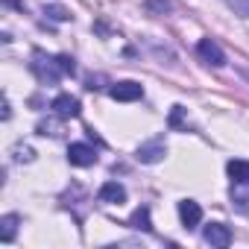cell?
I'll use <instances>...</instances> for the list:
<instances>
[{"label":"cell","instance_id":"14","mask_svg":"<svg viewBox=\"0 0 249 249\" xmlns=\"http://www.w3.org/2000/svg\"><path fill=\"white\" fill-rule=\"evenodd\" d=\"M44 15H47L50 21H59V24H65V21H71V18H73L62 3H44Z\"/></svg>","mask_w":249,"mask_h":249},{"label":"cell","instance_id":"7","mask_svg":"<svg viewBox=\"0 0 249 249\" xmlns=\"http://www.w3.org/2000/svg\"><path fill=\"white\" fill-rule=\"evenodd\" d=\"M179 217H182V226H185V229H196V226L202 223V208H199V202L182 199V202H179Z\"/></svg>","mask_w":249,"mask_h":249},{"label":"cell","instance_id":"19","mask_svg":"<svg viewBox=\"0 0 249 249\" xmlns=\"http://www.w3.org/2000/svg\"><path fill=\"white\" fill-rule=\"evenodd\" d=\"M56 62H59V68H62V73H73V71H76V65H73V59H71V56H65V53H62V56H56Z\"/></svg>","mask_w":249,"mask_h":249},{"label":"cell","instance_id":"10","mask_svg":"<svg viewBox=\"0 0 249 249\" xmlns=\"http://www.w3.org/2000/svg\"><path fill=\"white\" fill-rule=\"evenodd\" d=\"M18 223H21L18 214H3V217H0V240L9 243L15 237V231H18Z\"/></svg>","mask_w":249,"mask_h":249},{"label":"cell","instance_id":"20","mask_svg":"<svg viewBox=\"0 0 249 249\" xmlns=\"http://www.w3.org/2000/svg\"><path fill=\"white\" fill-rule=\"evenodd\" d=\"M182 114H185V108L182 106H173V111H170V126L173 129H182Z\"/></svg>","mask_w":249,"mask_h":249},{"label":"cell","instance_id":"17","mask_svg":"<svg viewBox=\"0 0 249 249\" xmlns=\"http://www.w3.org/2000/svg\"><path fill=\"white\" fill-rule=\"evenodd\" d=\"M38 135H59V120L47 117V120H38V126H36Z\"/></svg>","mask_w":249,"mask_h":249},{"label":"cell","instance_id":"1","mask_svg":"<svg viewBox=\"0 0 249 249\" xmlns=\"http://www.w3.org/2000/svg\"><path fill=\"white\" fill-rule=\"evenodd\" d=\"M36 62H33V73L41 79V82H59L65 73H62V68H59V62H56V56H44L41 50H36V56H33Z\"/></svg>","mask_w":249,"mask_h":249},{"label":"cell","instance_id":"16","mask_svg":"<svg viewBox=\"0 0 249 249\" xmlns=\"http://www.w3.org/2000/svg\"><path fill=\"white\" fill-rule=\"evenodd\" d=\"M223 3H226L237 18H246V21H249V0H223Z\"/></svg>","mask_w":249,"mask_h":249},{"label":"cell","instance_id":"18","mask_svg":"<svg viewBox=\"0 0 249 249\" xmlns=\"http://www.w3.org/2000/svg\"><path fill=\"white\" fill-rule=\"evenodd\" d=\"M15 159L18 161H36V150L27 144H15Z\"/></svg>","mask_w":249,"mask_h":249},{"label":"cell","instance_id":"9","mask_svg":"<svg viewBox=\"0 0 249 249\" xmlns=\"http://www.w3.org/2000/svg\"><path fill=\"white\" fill-rule=\"evenodd\" d=\"M100 202H108V205H120V202H126V188H123L120 182H106L100 188Z\"/></svg>","mask_w":249,"mask_h":249},{"label":"cell","instance_id":"3","mask_svg":"<svg viewBox=\"0 0 249 249\" xmlns=\"http://www.w3.org/2000/svg\"><path fill=\"white\" fill-rule=\"evenodd\" d=\"M164 156H167L164 138H153V141H147V144H141V147L135 150V159H138L141 164H159Z\"/></svg>","mask_w":249,"mask_h":249},{"label":"cell","instance_id":"5","mask_svg":"<svg viewBox=\"0 0 249 249\" xmlns=\"http://www.w3.org/2000/svg\"><path fill=\"white\" fill-rule=\"evenodd\" d=\"M196 53H199V59H202L205 65H211V68H223V65H226V53H223L220 44L211 41V38H199Z\"/></svg>","mask_w":249,"mask_h":249},{"label":"cell","instance_id":"13","mask_svg":"<svg viewBox=\"0 0 249 249\" xmlns=\"http://www.w3.org/2000/svg\"><path fill=\"white\" fill-rule=\"evenodd\" d=\"M231 202L237 205H246L249 202V179H240V182H231V191H229Z\"/></svg>","mask_w":249,"mask_h":249},{"label":"cell","instance_id":"15","mask_svg":"<svg viewBox=\"0 0 249 249\" xmlns=\"http://www.w3.org/2000/svg\"><path fill=\"white\" fill-rule=\"evenodd\" d=\"M144 6H147V12H153V15H167V12H173V3H170V0H144Z\"/></svg>","mask_w":249,"mask_h":249},{"label":"cell","instance_id":"2","mask_svg":"<svg viewBox=\"0 0 249 249\" xmlns=\"http://www.w3.org/2000/svg\"><path fill=\"white\" fill-rule=\"evenodd\" d=\"M108 94H111V100H117V103H135V100L144 97V85L135 82V79H123V82H114V85L108 88Z\"/></svg>","mask_w":249,"mask_h":249},{"label":"cell","instance_id":"8","mask_svg":"<svg viewBox=\"0 0 249 249\" xmlns=\"http://www.w3.org/2000/svg\"><path fill=\"white\" fill-rule=\"evenodd\" d=\"M50 108L59 114V117H76L79 114V100L76 97H71V94H59V97H53V103H50Z\"/></svg>","mask_w":249,"mask_h":249},{"label":"cell","instance_id":"4","mask_svg":"<svg viewBox=\"0 0 249 249\" xmlns=\"http://www.w3.org/2000/svg\"><path fill=\"white\" fill-rule=\"evenodd\" d=\"M202 240H205L208 246L226 249V246L231 243V229H229L226 223H208V226L202 229Z\"/></svg>","mask_w":249,"mask_h":249},{"label":"cell","instance_id":"6","mask_svg":"<svg viewBox=\"0 0 249 249\" xmlns=\"http://www.w3.org/2000/svg\"><path fill=\"white\" fill-rule=\"evenodd\" d=\"M68 161L73 167H91V164H97V153L88 144H71L68 147Z\"/></svg>","mask_w":249,"mask_h":249},{"label":"cell","instance_id":"11","mask_svg":"<svg viewBox=\"0 0 249 249\" xmlns=\"http://www.w3.org/2000/svg\"><path fill=\"white\" fill-rule=\"evenodd\" d=\"M129 226H132V229H138V231H153V223H150V208H147V205L135 208V211H132V217H129Z\"/></svg>","mask_w":249,"mask_h":249},{"label":"cell","instance_id":"12","mask_svg":"<svg viewBox=\"0 0 249 249\" xmlns=\"http://www.w3.org/2000/svg\"><path fill=\"white\" fill-rule=\"evenodd\" d=\"M226 170H229V176H231V182H240V179H249V161H243V159H231V161L226 164Z\"/></svg>","mask_w":249,"mask_h":249}]
</instances>
